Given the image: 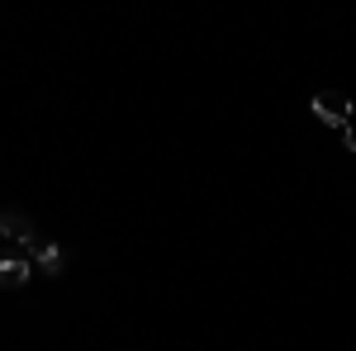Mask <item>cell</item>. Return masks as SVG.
Returning <instances> with one entry per match:
<instances>
[{
    "label": "cell",
    "mask_w": 356,
    "mask_h": 351,
    "mask_svg": "<svg viewBox=\"0 0 356 351\" xmlns=\"http://www.w3.org/2000/svg\"><path fill=\"white\" fill-rule=\"evenodd\" d=\"M309 109H314L328 129H347V124H352V100H347V95H337V90H318Z\"/></svg>",
    "instance_id": "obj_1"
},
{
    "label": "cell",
    "mask_w": 356,
    "mask_h": 351,
    "mask_svg": "<svg viewBox=\"0 0 356 351\" xmlns=\"http://www.w3.org/2000/svg\"><path fill=\"white\" fill-rule=\"evenodd\" d=\"M24 285H29V261L0 256V290H24Z\"/></svg>",
    "instance_id": "obj_3"
},
{
    "label": "cell",
    "mask_w": 356,
    "mask_h": 351,
    "mask_svg": "<svg viewBox=\"0 0 356 351\" xmlns=\"http://www.w3.org/2000/svg\"><path fill=\"white\" fill-rule=\"evenodd\" d=\"M342 138H347V147H352V152H356V129H352V124L342 129Z\"/></svg>",
    "instance_id": "obj_5"
},
{
    "label": "cell",
    "mask_w": 356,
    "mask_h": 351,
    "mask_svg": "<svg viewBox=\"0 0 356 351\" xmlns=\"http://www.w3.org/2000/svg\"><path fill=\"white\" fill-rule=\"evenodd\" d=\"M0 238H10V243H33L38 233H33V218L19 214V209H0Z\"/></svg>",
    "instance_id": "obj_2"
},
{
    "label": "cell",
    "mask_w": 356,
    "mask_h": 351,
    "mask_svg": "<svg viewBox=\"0 0 356 351\" xmlns=\"http://www.w3.org/2000/svg\"><path fill=\"white\" fill-rule=\"evenodd\" d=\"M29 256L48 270V275H57V270H62V252H57V243H48V238H33V243H29Z\"/></svg>",
    "instance_id": "obj_4"
}]
</instances>
